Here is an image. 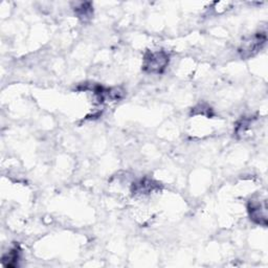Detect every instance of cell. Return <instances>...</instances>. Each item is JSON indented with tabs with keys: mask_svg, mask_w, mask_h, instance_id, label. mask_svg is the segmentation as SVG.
<instances>
[{
	"mask_svg": "<svg viewBox=\"0 0 268 268\" xmlns=\"http://www.w3.org/2000/svg\"><path fill=\"white\" fill-rule=\"evenodd\" d=\"M170 56L164 51L148 52L143 57L142 69L148 74H161L168 67Z\"/></svg>",
	"mask_w": 268,
	"mask_h": 268,
	"instance_id": "cell-1",
	"label": "cell"
},
{
	"mask_svg": "<svg viewBox=\"0 0 268 268\" xmlns=\"http://www.w3.org/2000/svg\"><path fill=\"white\" fill-rule=\"evenodd\" d=\"M266 42V36L257 34L243 42L239 48L242 58H250L257 54Z\"/></svg>",
	"mask_w": 268,
	"mask_h": 268,
	"instance_id": "cell-2",
	"label": "cell"
},
{
	"mask_svg": "<svg viewBox=\"0 0 268 268\" xmlns=\"http://www.w3.org/2000/svg\"><path fill=\"white\" fill-rule=\"evenodd\" d=\"M266 204L265 201H251L249 205V214L251 220L258 224L266 225L267 224V214H266Z\"/></svg>",
	"mask_w": 268,
	"mask_h": 268,
	"instance_id": "cell-3",
	"label": "cell"
},
{
	"mask_svg": "<svg viewBox=\"0 0 268 268\" xmlns=\"http://www.w3.org/2000/svg\"><path fill=\"white\" fill-rule=\"evenodd\" d=\"M156 188V183L150 179H141L138 182L133 184L132 192L133 194H139V195H145L149 194L154 191Z\"/></svg>",
	"mask_w": 268,
	"mask_h": 268,
	"instance_id": "cell-4",
	"label": "cell"
},
{
	"mask_svg": "<svg viewBox=\"0 0 268 268\" xmlns=\"http://www.w3.org/2000/svg\"><path fill=\"white\" fill-rule=\"evenodd\" d=\"M20 259V250L19 248L12 249L9 253L3 256V265L6 267H16Z\"/></svg>",
	"mask_w": 268,
	"mask_h": 268,
	"instance_id": "cell-5",
	"label": "cell"
},
{
	"mask_svg": "<svg viewBox=\"0 0 268 268\" xmlns=\"http://www.w3.org/2000/svg\"><path fill=\"white\" fill-rule=\"evenodd\" d=\"M75 13L77 14V16L83 20V21H87L91 18L92 16V8L91 5L89 3H82L80 4L78 7L75 8Z\"/></svg>",
	"mask_w": 268,
	"mask_h": 268,
	"instance_id": "cell-6",
	"label": "cell"
}]
</instances>
